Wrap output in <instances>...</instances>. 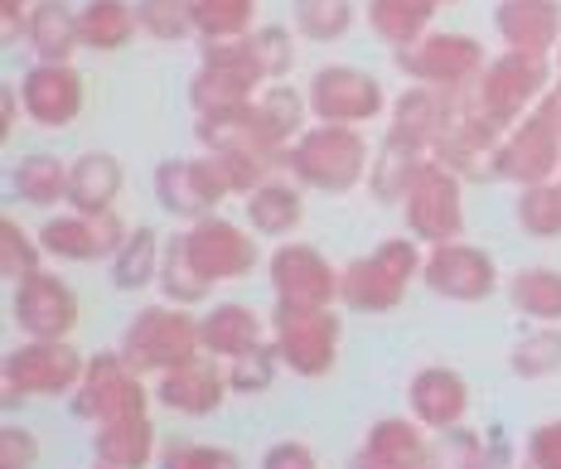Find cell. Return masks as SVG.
I'll list each match as a JSON object with an SVG mask.
<instances>
[{
	"label": "cell",
	"mask_w": 561,
	"mask_h": 469,
	"mask_svg": "<svg viewBox=\"0 0 561 469\" xmlns=\"http://www.w3.org/2000/svg\"><path fill=\"white\" fill-rule=\"evenodd\" d=\"M373 146L358 126H310L286 150V170L300 190L314 194H348L354 184H368Z\"/></svg>",
	"instance_id": "6da1fadb"
},
{
	"label": "cell",
	"mask_w": 561,
	"mask_h": 469,
	"mask_svg": "<svg viewBox=\"0 0 561 469\" xmlns=\"http://www.w3.org/2000/svg\"><path fill=\"white\" fill-rule=\"evenodd\" d=\"M421 252L416 238H382L378 248L339 272V300L354 314H388L407 300L412 281H421Z\"/></svg>",
	"instance_id": "7a4b0ae2"
},
{
	"label": "cell",
	"mask_w": 561,
	"mask_h": 469,
	"mask_svg": "<svg viewBox=\"0 0 561 469\" xmlns=\"http://www.w3.org/2000/svg\"><path fill=\"white\" fill-rule=\"evenodd\" d=\"M140 378H160V373L180 368L204 354V320H194L184 305H146L136 320L126 324L122 348H116Z\"/></svg>",
	"instance_id": "3957f363"
},
{
	"label": "cell",
	"mask_w": 561,
	"mask_h": 469,
	"mask_svg": "<svg viewBox=\"0 0 561 469\" xmlns=\"http://www.w3.org/2000/svg\"><path fill=\"white\" fill-rule=\"evenodd\" d=\"M552 58H533V54H499L489 58V68L479 73V83L470 92V107L494 116L499 126H518L528 112H537V102L547 98L557 83H552Z\"/></svg>",
	"instance_id": "277c9868"
},
{
	"label": "cell",
	"mask_w": 561,
	"mask_h": 469,
	"mask_svg": "<svg viewBox=\"0 0 561 469\" xmlns=\"http://www.w3.org/2000/svg\"><path fill=\"white\" fill-rule=\"evenodd\" d=\"M88 373V358L68 339H25L10 348L0 368V397L5 402H30V397H73Z\"/></svg>",
	"instance_id": "5b68a950"
},
{
	"label": "cell",
	"mask_w": 561,
	"mask_h": 469,
	"mask_svg": "<svg viewBox=\"0 0 561 469\" xmlns=\"http://www.w3.org/2000/svg\"><path fill=\"white\" fill-rule=\"evenodd\" d=\"M397 68L421 88H440V92H470L479 83V73L489 68V54L474 34L460 30H431L426 39L397 49Z\"/></svg>",
	"instance_id": "8992f818"
},
{
	"label": "cell",
	"mask_w": 561,
	"mask_h": 469,
	"mask_svg": "<svg viewBox=\"0 0 561 469\" xmlns=\"http://www.w3.org/2000/svg\"><path fill=\"white\" fill-rule=\"evenodd\" d=\"M339 314L330 305H276L272 344L296 378H324L339 363Z\"/></svg>",
	"instance_id": "52a82bcc"
},
{
	"label": "cell",
	"mask_w": 561,
	"mask_h": 469,
	"mask_svg": "<svg viewBox=\"0 0 561 469\" xmlns=\"http://www.w3.org/2000/svg\"><path fill=\"white\" fill-rule=\"evenodd\" d=\"M402 218H407V238H416L421 248L460 242L465 238V180L431 156L426 170L416 174V184L402 198Z\"/></svg>",
	"instance_id": "ba28073f"
},
{
	"label": "cell",
	"mask_w": 561,
	"mask_h": 469,
	"mask_svg": "<svg viewBox=\"0 0 561 469\" xmlns=\"http://www.w3.org/2000/svg\"><path fill=\"white\" fill-rule=\"evenodd\" d=\"M262 88H266V73H262V64H256L248 39L204 44V64H198V73L190 83V102L198 116H214V112L248 107V102H256Z\"/></svg>",
	"instance_id": "9c48e42d"
},
{
	"label": "cell",
	"mask_w": 561,
	"mask_h": 469,
	"mask_svg": "<svg viewBox=\"0 0 561 469\" xmlns=\"http://www.w3.org/2000/svg\"><path fill=\"white\" fill-rule=\"evenodd\" d=\"M306 102H310V116L320 126H364V122H378L382 116L388 92H382V83L368 73V68L324 64V68H314Z\"/></svg>",
	"instance_id": "30bf717a"
},
{
	"label": "cell",
	"mask_w": 561,
	"mask_h": 469,
	"mask_svg": "<svg viewBox=\"0 0 561 469\" xmlns=\"http://www.w3.org/2000/svg\"><path fill=\"white\" fill-rule=\"evenodd\" d=\"M150 397L156 392H146V378L122 354H92L68 407H73L78 421H98L102 426V421H116V416L150 412Z\"/></svg>",
	"instance_id": "8fae6325"
},
{
	"label": "cell",
	"mask_w": 561,
	"mask_h": 469,
	"mask_svg": "<svg viewBox=\"0 0 561 469\" xmlns=\"http://www.w3.org/2000/svg\"><path fill=\"white\" fill-rule=\"evenodd\" d=\"M421 286L440 300H460V305H479L499 290V266L494 256L474 242H440V248H426V262H421Z\"/></svg>",
	"instance_id": "7c38bea8"
},
{
	"label": "cell",
	"mask_w": 561,
	"mask_h": 469,
	"mask_svg": "<svg viewBox=\"0 0 561 469\" xmlns=\"http://www.w3.org/2000/svg\"><path fill=\"white\" fill-rule=\"evenodd\" d=\"M184 232V248H190V262L194 272L208 281V286H218V281H242L256 272V262H262V248H256V238L248 228H238L232 218H198L190 222Z\"/></svg>",
	"instance_id": "4fadbf2b"
},
{
	"label": "cell",
	"mask_w": 561,
	"mask_h": 469,
	"mask_svg": "<svg viewBox=\"0 0 561 469\" xmlns=\"http://www.w3.org/2000/svg\"><path fill=\"white\" fill-rule=\"evenodd\" d=\"M232 194L224 165L218 156H204V160H165L156 170V198L170 218L180 222H198V218H214L218 204Z\"/></svg>",
	"instance_id": "5bb4252c"
},
{
	"label": "cell",
	"mask_w": 561,
	"mask_h": 469,
	"mask_svg": "<svg viewBox=\"0 0 561 469\" xmlns=\"http://www.w3.org/2000/svg\"><path fill=\"white\" fill-rule=\"evenodd\" d=\"M504 140H508V126H499L494 116L474 112L470 98H465L460 122L440 136V146L431 150V156H436L446 170L460 174L465 184H489V180H499V156H504Z\"/></svg>",
	"instance_id": "9a60e30c"
},
{
	"label": "cell",
	"mask_w": 561,
	"mask_h": 469,
	"mask_svg": "<svg viewBox=\"0 0 561 469\" xmlns=\"http://www.w3.org/2000/svg\"><path fill=\"white\" fill-rule=\"evenodd\" d=\"M10 314H15L25 339H68L78 330V320H83V300L73 296V286H68L64 276L34 272L15 286Z\"/></svg>",
	"instance_id": "2e32d148"
},
{
	"label": "cell",
	"mask_w": 561,
	"mask_h": 469,
	"mask_svg": "<svg viewBox=\"0 0 561 469\" xmlns=\"http://www.w3.org/2000/svg\"><path fill=\"white\" fill-rule=\"evenodd\" d=\"M20 107L34 126H49V131H64L83 116V102H88V88H83V73L73 64H34L25 68L20 78Z\"/></svg>",
	"instance_id": "e0dca14e"
},
{
	"label": "cell",
	"mask_w": 561,
	"mask_h": 469,
	"mask_svg": "<svg viewBox=\"0 0 561 469\" xmlns=\"http://www.w3.org/2000/svg\"><path fill=\"white\" fill-rule=\"evenodd\" d=\"M276 305H334L339 300V266L310 242H280L266 262Z\"/></svg>",
	"instance_id": "ac0fdd59"
},
{
	"label": "cell",
	"mask_w": 561,
	"mask_h": 469,
	"mask_svg": "<svg viewBox=\"0 0 561 469\" xmlns=\"http://www.w3.org/2000/svg\"><path fill=\"white\" fill-rule=\"evenodd\" d=\"M561 174V131L547 122L542 112H528L504 140V156H499V180L518 184H547Z\"/></svg>",
	"instance_id": "d6986e66"
},
{
	"label": "cell",
	"mask_w": 561,
	"mask_h": 469,
	"mask_svg": "<svg viewBox=\"0 0 561 469\" xmlns=\"http://www.w3.org/2000/svg\"><path fill=\"white\" fill-rule=\"evenodd\" d=\"M126 232L131 228H122L116 214H58L39 228V248L54 262H102L116 256Z\"/></svg>",
	"instance_id": "ffe728a7"
},
{
	"label": "cell",
	"mask_w": 561,
	"mask_h": 469,
	"mask_svg": "<svg viewBox=\"0 0 561 469\" xmlns=\"http://www.w3.org/2000/svg\"><path fill=\"white\" fill-rule=\"evenodd\" d=\"M465 112V92H440V88H421L412 83L402 98L392 102V140H407L416 150H436L440 136L460 122Z\"/></svg>",
	"instance_id": "44dd1931"
},
{
	"label": "cell",
	"mask_w": 561,
	"mask_h": 469,
	"mask_svg": "<svg viewBox=\"0 0 561 469\" xmlns=\"http://www.w3.org/2000/svg\"><path fill=\"white\" fill-rule=\"evenodd\" d=\"M470 382L460 378L455 368L446 363H426V368L412 373V382H407V407H412V416L421 421L426 431H455L465 426V416H470Z\"/></svg>",
	"instance_id": "7402d4cb"
},
{
	"label": "cell",
	"mask_w": 561,
	"mask_h": 469,
	"mask_svg": "<svg viewBox=\"0 0 561 469\" xmlns=\"http://www.w3.org/2000/svg\"><path fill=\"white\" fill-rule=\"evenodd\" d=\"M232 392L228 387V368L224 358L214 354H198L180 368L160 373V387H156V402L165 412H180V416H214L224 407V397Z\"/></svg>",
	"instance_id": "603a6c76"
},
{
	"label": "cell",
	"mask_w": 561,
	"mask_h": 469,
	"mask_svg": "<svg viewBox=\"0 0 561 469\" xmlns=\"http://www.w3.org/2000/svg\"><path fill=\"white\" fill-rule=\"evenodd\" d=\"M426 465H431V441L416 416L373 421L364 445L348 460V469H426Z\"/></svg>",
	"instance_id": "cb8c5ba5"
},
{
	"label": "cell",
	"mask_w": 561,
	"mask_h": 469,
	"mask_svg": "<svg viewBox=\"0 0 561 469\" xmlns=\"http://www.w3.org/2000/svg\"><path fill=\"white\" fill-rule=\"evenodd\" d=\"M494 30L508 54L552 58L561 44V0H499Z\"/></svg>",
	"instance_id": "d4e9b609"
},
{
	"label": "cell",
	"mask_w": 561,
	"mask_h": 469,
	"mask_svg": "<svg viewBox=\"0 0 561 469\" xmlns=\"http://www.w3.org/2000/svg\"><path fill=\"white\" fill-rule=\"evenodd\" d=\"M248 112H252L256 140H262L266 150H276V156H286V150L310 131L306 126L310 122V102H306V92H296L290 83H266L262 92H256V102Z\"/></svg>",
	"instance_id": "484cf974"
},
{
	"label": "cell",
	"mask_w": 561,
	"mask_h": 469,
	"mask_svg": "<svg viewBox=\"0 0 561 469\" xmlns=\"http://www.w3.org/2000/svg\"><path fill=\"white\" fill-rule=\"evenodd\" d=\"M122 160L107 156V150H88L68 165V208L73 214H112V204L122 198Z\"/></svg>",
	"instance_id": "4316f807"
},
{
	"label": "cell",
	"mask_w": 561,
	"mask_h": 469,
	"mask_svg": "<svg viewBox=\"0 0 561 469\" xmlns=\"http://www.w3.org/2000/svg\"><path fill=\"white\" fill-rule=\"evenodd\" d=\"M92 455H98L92 469H150V460H156V421H150V412L102 421Z\"/></svg>",
	"instance_id": "83f0119b"
},
{
	"label": "cell",
	"mask_w": 561,
	"mask_h": 469,
	"mask_svg": "<svg viewBox=\"0 0 561 469\" xmlns=\"http://www.w3.org/2000/svg\"><path fill=\"white\" fill-rule=\"evenodd\" d=\"M256 344H266V320L252 310V305L224 300L204 314V354L232 363V358L252 354Z\"/></svg>",
	"instance_id": "f1b7e54d"
},
{
	"label": "cell",
	"mask_w": 561,
	"mask_h": 469,
	"mask_svg": "<svg viewBox=\"0 0 561 469\" xmlns=\"http://www.w3.org/2000/svg\"><path fill=\"white\" fill-rule=\"evenodd\" d=\"M25 44L34 49L39 64H68L83 49V34H78V10L68 0H39L25 20Z\"/></svg>",
	"instance_id": "f546056e"
},
{
	"label": "cell",
	"mask_w": 561,
	"mask_h": 469,
	"mask_svg": "<svg viewBox=\"0 0 561 469\" xmlns=\"http://www.w3.org/2000/svg\"><path fill=\"white\" fill-rule=\"evenodd\" d=\"M300 218H306V198H300L296 180H280L276 174V180L256 184L248 194V222L262 238H290L300 228Z\"/></svg>",
	"instance_id": "4dcf8cb0"
},
{
	"label": "cell",
	"mask_w": 561,
	"mask_h": 469,
	"mask_svg": "<svg viewBox=\"0 0 561 469\" xmlns=\"http://www.w3.org/2000/svg\"><path fill=\"white\" fill-rule=\"evenodd\" d=\"M426 160H431V150H416V146H407V140L388 136L368 165V194L378 198V204H402L407 190L416 184V174L426 170Z\"/></svg>",
	"instance_id": "1f68e13d"
},
{
	"label": "cell",
	"mask_w": 561,
	"mask_h": 469,
	"mask_svg": "<svg viewBox=\"0 0 561 469\" xmlns=\"http://www.w3.org/2000/svg\"><path fill=\"white\" fill-rule=\"evenodd\" d=\"M78 34H83V49L92 54H116L140 34L136 20V0H88L78 10Z\"/></svg>",
	"instance_id": "d6a6232c"
},
{
	"label": "cell",
	"mask_w": 561,
	"mask_h": 469,
	"mask_svg": "<svg viewBox=\"0 0 561 469\" xmlns=\"http://www.w3.org/2000/svg\"><path fill=\"white\" fill-rule=\"evenodd\" d=\"M440 5L446 0H368V30L392 49H407L431 34V20Z\"/></svg>",
	"instance_id": "836d02e7"
},
{
	"label": "cell",
	"mask_w": 561,
	"mask_h": 469,
	"mask_svg": "<svg viewBox=\"0 0 561 469\" xmlns=\"http://www.w3.org/2000/svg\"><path fill=\"white\" fill-rule=\"evenodd\" d=\"M160 256H165V248H160V232L146 228V222H136V228L126 232V242L116 248V256H112V286L126 290V296L156 286V281H160Z\"/></svg>",
	"instance_id": "e575fe53"
},
{
	"label": "cell",
	"mask_w": 561,
	"mask_h": 469,
	"mask_svg": "<svg viewBox=\"0 0 561 469\" xmlns=\"http://www.w3.org/2000/svg\"><path fill=\"white\" fill-rule=\"evenodd\" d=\"M10 194L30 208H54L68 204V165L58 156H25L15 170H10Z\"/></svg>",
	"instance_id": "d590c367"
},
{
	"label": "cell",
	"mask_w": 561,
	"mask_h": 469,
	"mask_svg": "<svg viewBox=\"0 0 561 469\" xmlns=\"http://www.w3.org/2000/svg\"><path fill=\"white\" fill-rule=\"evenodd\" d=\"M508 300L533 324H561V272L557 266H523L508 276Z\"/></svg>",
	"instance_id": "8d00e7d4"
},
{
	"label": "cell",
	"mask_w": 561,
	"mask_h": 469,
	"mask_svg": "<svg viewBox=\"0 0 561 469\" xmlns=\"http://www.w3.org/2000/svg\"><path fill=\"white\" fill-rule=\"evenodd\" d=\"M508 368L528 382L557 378L561 373V324H533L528 334L513 339L508 348Z\"/></svg>",
	"instance_id": "74e56055"
},
{
	"label": "cell",
	"mask_w": 561,
	"mask_h": 469,
	"mask_svg": "<svg viewBox=\"0 0 561 469\" xmlns=\"http://www.w3.org/2000/svg\"><path fill=\"white\" fill-rule=\"evenodd\" d=\"M160 296H165L170 305H198V300H208V281L194 272V262H190V248H184V232H170V242H165V256H160Z\"/></svg>",
	"instance_id": "f35d334b"
},
{
	"label": "cell",
	"mask_w": 561,
	"mask_h": 469,
	"mask_svg": "<svg viewBox=\"0 0 561 469\" xmlns=\"http://www.w3.org/2000/svg\"><path fill=\"white\" fill-rule=\"evenodd\" d=\"M194 20H198V39L204 44H232L248 39L256 30V0H194Z\"/></svg>",
	"instance_id": "ab89813d"
},
{
	"label": "cell",
	"mask_w": 561,
	"mask_h": 469,
	"mask_svg": "<svg viewBox=\"0 0 561 469\" xmlns=\"http://www.w3.org/2000/svg\"><path fill=\"white\" fill-rule=\"evenodd\" d=\"M426 469H499V450L479 431L455 426L431 441V465Z\"/></svg>",
	"instance_id": "60d3db41"
},
{
	"label": "cell",
	"mask_w": 561,
	"mask_h": 469,
	"mask_svg": "<svg viewBox=\"0 0 561 469\" xmlns=\"http://www.w3.org/2000/svg\"><path fill=\"white\" fill-rule=\"evenodd\" d=\"M290 15L310 44H339L354 30V0H290Z\"/></svg>",
	"instance_id": "b9f144b4"
},
{
	"label": "cell",
	"mask_w": 561,
	"mask_h": 469,
	"mask_svg": "<svg viewBox=\"0 0 561 469\" xmlns=\"http://www.w3.org/2000/svg\"><path fill=\"white\" fill-rule=\"evenodd\" d=\"M518 222L533 242H557L561 238V180L518 190Z\"/></svg>",
	"instance_id": "7bdbcfd3"
},
{
	"label": "cell",
	"mask_w": 561,
	"mask_h": 469,
	"mask_svg": "<svg viewBox=\"0 0 561 469\" xmlns=\"http://www.w3.org/2000/svg\"><path fill=\"white\" fill-rule=\"evenodd\" d=\"M44 248H39V232H30L20 218H5L0 214V276L5 281H25L34 272H44Z\"/></svg>",
	"instance_id": "ee69618b"
},
{
	"label": "cell",
	"mask_w": 561,
	"mask_h": 469,
	"mask_svg": "<svg viewBox=\"0 0 561 469\" xmlns=\"http://www.w3.org/2000/svg\"><path fill=\"white\" fill-rule=\"evenodd\" d=\"M136 20L150 39L160 44H180L198 34V20H194V0H136Z\"/></svg>",
	"instance_id": "f6af8a7d"
},
{
	"label": "cell",
	"mask_w": 561,
	"mask_h": 469,
	"mask_svg": "<svg viewBox=\"0 0 561 469\" xmlns=\"http://www.w3.org/2000/svg\"><path fill=\"white\" fill-rule=\"evenodd\" d=\"M276 368H286V363H280L272 339H266V344H256L252 354H242V358L228 363V387L238 397H256V392H266V387L276 382Z\"/></svg>",
	"instance_id": "bcb514c9"
},
{
	"label": "cell",
	"mask_w": 561,
	"mask_h": 469,
	"mask_svg": "<svg viewBox=\"0 0 561 469\" xmlns=\"http://www.w3.org/2000/svg\"><path fill=\"white\" fill-rule=\"evenodd\" d=\"M248 44H252L256 64H262L266 83H286V73L296 68V39H290V30L286 25H262V30L248 34Z\"/></svg>",
	"instance_id": "7dc6e473"
},
{
	"label": "cell",
	"mask_w": 561,
	"mask_h": 469,
	"mask_svg": "<svg viewBox=\"0 0 561 469\" xmlns=\"http://www.w3.org/2000/svg\"><path fill=\"white\" fill-rule=\"evenodd\" d=\"M160 469H242V460L228 445L170 441V445H160Z\"/></svg>",
	"instance_id": "c3c4849f"
},
{
	"label": "cell",
	"mask_w": 561,
	"mask_h": 469,
	"mask_svg": "<svg viewBox=\"0 0 561 469\" xmlns=\"http://www.w3.org/2000/svg\"><path fill=\"white\" fill-rule=\"evenodd\" d=\"M39 465V436L30 426H0V469H34Z\"/></svg>",
	"instance_id": "681fc988"
},
{
	"label": "cell",
	"mask_w": 561,
	"mask_h": 469,
	"mask_svg": "<svg viewBox=\"0 0 561 469\" xmlns=\"http://www.w3.org/2000/svg\"><path fill=\"white\" fill-rule=\"evenodd\" d=\"M523 469H561V416L533 426L528 445H523Z\"/></svg>",
	"instance_id": "f907efd6"
},
{
	"label": "cell",
	"mask_w": 561,
	"mask_h": 469,
	"mask_svg": "<svg viewBox=\"0 0 561 469\" xmlns=\"http://www.w3.org/2000/svg\"><path fill=\"white\" fill-rule=\"evenodd\" d=\"M262 469H320V455L306 441H276V445H266Z\"/></svg>",
	"instance_id": "816d5d0a"
},
{
	"label": "cell",
	"mask_w": 561,
	"mask_h": 469,
	"mask_svg": "<svg viewBox=\"0 0 561 469\" xmlns=\"http://www.w3.org/2000/svg\"><path fill=\"white\" fill-rule=\"evenodd\" d=\"M39 0H0V25H5V39H25V20Z\"/></svg>",
	"instance_id": "f5cc1de1"
},
{
	"label": "cell",
	"mask_w": 561,
	"mask_h": 469,
	"mask_svg": "<svg viewBox=\"0 0 561 469\" xmlns=\"http://www.w3.org/2000/svg\"><path fill=\"white\" fill-rule=\"evenodd\" d=\"M20 88H0V146L15 136V122H20Z\"/></svg>",
	"instance_id": "db71d44e"
},
{
	"label": "cell",
	"mask_w": 561,
	"mask_h": 469,
	"mask_svg": "<svg viewBox=\"0 0 561 469\" xmlns=\"http://www.w3.org/2000/svg\"><path fill=\"white\" fill-rule=\"evenodd\" d=\"M537 112H542V116H547V122H552V126H557V131H561V83H557L552 92H547V98H542V102H537Z\"/></svg>",
	"instance_id": "11a10c76"
},
{
	"label": "cell",
	"mask_w": 561,
	"mask_h": 469,
	"mask_svg": "<svg viewBox=\"0 0 561 469\" xmlns=\"http://www.w3.org/2000/svg\"><path fill=\"white\" fill-rule=\"evenodd\" d=\"M552 68H557V78H561V44H557V54H552Z\"/></svg>",
	"instance_id": "9f6ffc18"
},
{
	"label": "cell",
	"mask_w": 561,
	"mask_h": 469,
	"mask_svg": "<svg viewBox=\"0 0 561 469\" xmlns=\"http://www.w3.org/2000/svg\"><path fill=\"white\" fill-rule=\"evenodd\" d=\"M557 180H561V174H557Z\"/></svg>",
	"instance_id": "6f0895ef"
}]
</instances>
